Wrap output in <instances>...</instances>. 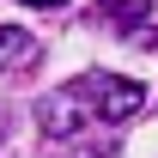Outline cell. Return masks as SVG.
Wrapping results in <instances>:
<instances>
[{
	"label": "cell",
	"mask_w": 158,
	"mask_h": 158,
	"mask_svg": "<svg viewBox=\"0 0 158 158\" xmlns=\"http://www.w3.org/2000/svg\"><path fill=\"white\" fill-rule=\"evenodd\" d=\"M146 110V85L128 73H110V67H91V73L67 79L61 91L37 98V128L49 140H73L85 128H110V122H134Z\"/></svg>",
	"instance_id": "1"
},
{
	"label": "cell",
	"mask_w": 158,
	"mask_h": 158,
	"mask_svg": "<svg viewBox=\"0 0 158 158\" xmlns=\"http://www.w3.org/2000/svg\"><path fill=\"white\" fill-rule=\"evenodd\" d=\"M103 19L116 24L122 37H140V43H158L152 37V0H98Z\"/></svg>",
	"instance_id": "2"
},
{
	"label": "cell",
	"mask_w": 158,
	"mask_h": 158,
	"mask_svg": "<svg viewBox=\"0 0 158 158\" xmlns=\"http://www.w3.org/2000/svg\"><path fill=\"white\" fill-rule=\"evenodd\" d=\"M43 61V43L19 24H0V73H31Z\"/></svg>",
	"instance_id": "3"
},
{
	"label": "cell",
	"mask_w": 158,
	"mask_h": 158,
	"mask_svg": "<svg viewBox=\"0 0 158 158\" xmlns=\"http://www.w3.org/2000/svg\"><path fill=\"white\" fill-rule=\"evenodd\" d=\"M24 6H67V0H24Z\"/></svg>",
	"instance_id": "4"
},
{
	"label": "cell",
	"mask_w": 158,
	"mask_h": 158,
	"mask_svg": "<svg viewBox=\"0 0 158 158\" xmlns=\"http://www.w3.org/2000/svg\"><path fill=\"white\" fill-rule=\"evenodd\" d=\"M0 140H6V116H0Z\"/></svg>",
	"instance_id": "5"
}]
</instances>
